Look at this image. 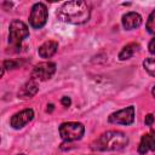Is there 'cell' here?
<instances>
[{"label":"cell","instance_id":"cell-5","mask_svg":"<svg viewBox=\"0 0 155 155\" xmlns=\"http://www.w3.org/2000/svg\"><path fill=\"white\" fill-rule=\"evenodd\" d=\"M47 17H48V11H47L46 5L42 2H36L33 5L31 11H30L29 24L34 29H40L46 24Z\"/></svg>","mask_w":155,"mask_h":155},{"label":"cell","instance_id":"cell-8","mask_svg":"<svg viewBox=\"0 0 155 155\" xmlns=\"http://www.w3.org/2000/svg\"><path fill=\"white\" fill-rule=\"evenodd\" d=\"M34 117V110L30 108L23 109L16 114H13L10 119V125L12 128L15 130H19L22 127H24L27 124H29Z\"/></svg>","mask_w":155,"mask_h":155},{"label":"cell","instance_id":"cell-19","mask_svg":"<svg viewBox=\"0 0 155 155\" xmlns=\"http://www.w3.org/2000/svg\"><path fill=\"white\" fill-rule=\"evenodd\" d=\"M148 48H149V52H150L151 54H155V38L149 42Z\"/></svg>","mask_w":155,"mask_h":155},{"label":"cell","instance_id":"cell-7","mask_svg":"<svg viewBox=\"0 0 155 155\" xmlns=\"http://www.w3.org/2000/svg\"><path fill=\"white\" fill-rule=\"evenodd\" d=\"M134 114H136V110H134V107L133 105H130V107H126L121 110H117L113 114L109 115L108 117V121L110 124H115V125H125V126H128L131 124H133L134 121Z\"/></svg>","mask_w":155,"mask_h":155},{"label":"cell","instance_id":"cell-11","mask_svg":"<svg viewBox=\"0 0 155 155\" xmlns=\"http://www.w3.org/2000/svg\"><path fill=\"white\" fill-rule=\"evenodd\" d=\"M39 91V84L35 79H30L28 80L19 90L18 92V97L22 99H29L31 97H34Z\"/></svg>","mask_w":155,"mask_h":155},{"label":"cell","instance_id":"cell-13","mask_svg":"<svg viewBox=\"0 0 155 155\" xmlns=\"http://www.w3.org/2000/svg\"><path fill=\"white\" fill-rule=\"evenodd\" d=\"M139 45L136 44V42H131V44H127L126 46L122 47V50L120 51L119 53V59L120 61H126V59H130L134 53L136 51L138 50Z\"/></svg>","mask_w":155,"mask_h":155},{"label":"cell","instance_id":"cell-4","mask_svg":"<svg viewBox=\"0 0 155 155\" xmlns=\"http://www.w3.org/2000/svg\"><path fill=\"white\" fill-rule=\"evenodd\" d=\"M28 36H29V29H28V25L24 22H22L19 19H13L10 23L8 42L12 46H15V47L21 46L23 40H25Z\"/></svg>","mask_w":155,"mask_h":155},{"label":"cell","instance_id":"cell-12","mask_svg":"<svg viewBox=\"0 0 155 155\" xmlns=\"http://www.w3.org/2000/svg\"><path fill=\"white\" fill-rule=\"evenodd\" d=\"M57 50H58V42L53 40H48L39 46L38 53L41 58H51L57 52Z\"/></svg>","mask_w":155,"mask_h":155},{"label":"cell","instance_id":"cell-9","mask_svg":"<svg viewBox=\"0 0 155 155\" xmlns=\"http://www.w3.org/2000/svg\"><path fill=\"white\" fill-rule=\"evenodd\" d=\"M149 151H155V131L143 134L138 145V153L140 155H145Z\"/></svg>","mask_w":155,"mask_h":155},{"label":"cell","instance_id":"cell-2","mask_svg":"<svg viewBox=\"0 0 155 155\" xmlns=\"http://www.w3.org/2000/svg\"><path fill=\"white\" fill-rule=\"evenodd\" d=\"M128 144V137L121 131H107L91 143L93 151H117Z\"/></svg>","mask_w":155,"mask_h":155},{"label":"cell","instance_id":"cell-14","mask_svg":"<svg viewBox=\"0 0 155 155\" xmlns=\"http://www.w3.org/2000/svg\"><path fill=\"white\" fill-rule=\"evenodd\" d=\"M143 67L149 73V75L155 76V58H151V57L145 58L143 61Z\"/></svg>","mask_w":155,"mask_h":155},{"label":"cell","instance_id":"cell-17","mask_svg":"<svg viewBox=\"0 0 155 155\" xmlns=\"http://www.w3.org/2000/svg\"><path fill=\"white\" fill-rule=\"evenodd\" d=\"M154 115L153 114H148L147 116H145V119H144V124L147 125V126H151L153 124H154Z\"/></svg>","mask_w":155,"mask_h":155},{"label":"cell","instance_id":"cell-20","mask_svg":"<svg viewBox=\"0 0 155 155\" xmlns=\"http://www.w3.org/2000/svg\"><path fill=\"white\" fill-rule=\"evenodd\" d=\"M52 110H53V104H52V103H50V104L47 105V111H48V113H51Z\"/></svg>","mask_w":155,"mask_h":155},{"label":"cell","instance_id":"cell-10","mask_svg":"<svg viewBox=\"0 0 155 155\" xmlns=\"http://www.w3.org/2000/svg\"><path fill=\"white\" fill-rule=\"evenodd\" d=\"M142 16L138 13V12H127L122 16V19H121V23H122V27L126 29V30H133L136 28H138L140 24H142Z\"/></svg>","mask_w":155,"mask_h":155},{"label":"cell","instance_id":"cell-22","mask_svg":"<svg viewBox=\"0 0 155 155\" xmlns=\"http://www.w3.org/2000/svg\"><path fill=\"white\" fill-rule=\"evenodd\" d=\"M17 155H25V154H17Z\"/></svg>","mask_w":155,"mask_h":155},{"label":"cell","instance_id":"cell-15","mask_svg":"<svg viewBox=\"0 0 155 155\" xmlns=\"http://www.w3.org/2000/svg\"><path fill=\"white\" fill-rule=\"evenodd\" d=\"M145 28H147V31L149 34L155 35V10L149 15L147 24H145Z\"/></svg>","mask_w":155,"mask_h":155},{"label":"cell","instance_id":"cell-1","mask_svg":"<svg viewBox=\"0 0 155 155\" xmlns=\"http://www.w3.org/2000/svg\"><path fill=\"white\" fill-rule=\"evenodd\" d=\"M59 21L69 24H84L91 17V6L86 1L74 0L61 5L56 12Z\"/></svg>","mask_w":155,"mask_h":155},{"label":"cell","instance_id":"cell-3","mask_svg":"<svg viewBox=\"0 0 155 155\" xmlns=\"http://www.w3.org/2000/svg\"><path fill=\"white\" fill-rule=\"evenodd\" d=\"M85 134V126L81 122L69 121L63 122L59 126V136L65 142H75L82 138Z\"/></svg>","mask_w":155,"mask_h":155},{"label":"cell","instance_id":"cell-16","mask_svg":"<svg viewBox=\"0 0 155 155\" xmlns=\"http://www.w3.org/2000/svg\"><path fill=\"white\" fill-rule=\"evenodd\" d=\"M17 65H18V63L16 62V61H12V59H5L4 62H2V68L6 70H10V69H15V68H17Z\"/></svg>","mask_w":155,"mask_h":155},{"label":"cell","instance_id":"cell-6","mask_svg":"<svg viewBox=\"0 0 155 155\" xmlns=\"http://www.w3.org/2000/svg\"><path fill=\"white\" fill-rule=\"evenodd\" d=\"M57 65L53 62H41L36 65H34L31 70V79H35L36 81H46L50 80L54 73H56Z\"/></svg>","mask_w":155,"mask_h":155},{"label":"cell","instance_id":"cell-21","mask_svg":"<svg viewBox=\"0 0 155 155\" xmlns=\"http://www.w3.org/2000/svg\"><path fill=\"white\" fill-rule=\"evenodd\" d=\"M151 94H153V97L155 98V85H154V87H153V90H151Z\"/></svg>","mask_w":155,"mask_h":155},{"label":"cell","instance_id":"cell-18","mask_svg":"<svg viewBox=\"0 0 155 155\" xmlns=\"http://www.w3.org/2000/svg\"><path fill=\"white\" fill-rule=\"evenodd\" d=\"M61 103L65 107V108H68V107H70V104H71V99L69 98V97H67V96H64V97H62V99H61Z\"/></svg>","mask_w":155,"mask_h":155}]
</instances>
